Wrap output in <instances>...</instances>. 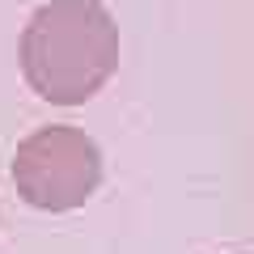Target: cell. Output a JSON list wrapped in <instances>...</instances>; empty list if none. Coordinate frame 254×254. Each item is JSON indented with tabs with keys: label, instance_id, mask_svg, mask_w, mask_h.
Masks as SVG:
<instances>
[{
	"label": "cell",
	"instance_id": "1",
	"mask_svg": "<svg viewBox=\"0 0 254 254\" xmlns=\"http://www.w3.org/2000/svg\"><path fill=\"white\" fill-rule=\"evenodd\" d=\"M21 76L51 106H81L119 64V26L98 0H51L21 30Z\"/></svg>",
	"mask_w": 254,
	"mask_h": 254
},
{
	"label": "cell",
	"instance_id": "2",
	"mask_svg": "<svg viewBox=\"0 0 254 254\" xmlns=\"http://www.w3.org/2000/svg\"><path fill=\"white\" fill-rule=\"evenodd\" d=\"M102 182V153L76 127H38L13 153V187L30 208L68 212L81 208Z\"/></svg>",
	"mask_w": 254,
	"mask_h": 254
}]
</instances>
